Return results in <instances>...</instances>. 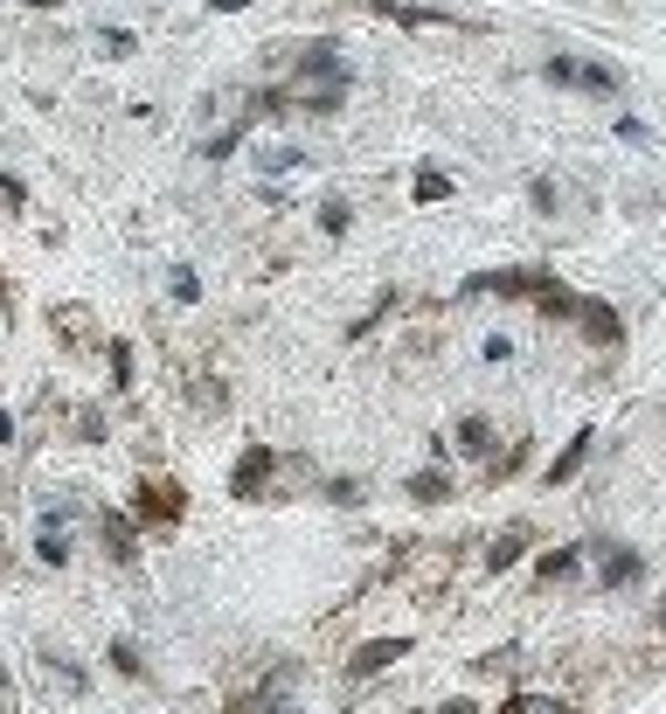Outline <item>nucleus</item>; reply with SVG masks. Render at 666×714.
<instances>
[{
  "instance_id": "1",
  "label": "nucleus",
  "mask_w": 666,
  "mask_h": 714,
  "mask_svg": "<svg viewBox=\"0 0 666 714\" xmlns=\"http://www.w3.org/2000/svg\"><path fill=\"white\" fill-rule=\"evenodd\" d=\"M125 514H133L139 527H160V535H167V527L188 520V493H181V479H167V472H139Z\"/></svg>"
},
{
  "instance_id": "2",
  "label": "nucleus",
  "mask_w": 666,
  "mask_h": 714,
  "mask_svg": "<svg viewBox=\"0 0 666 714\" xmlns=\"http://www.w3.org/2000/svg\"><path fill=\"white\" fill-rule=\"evenodd\" d=\"M542 76L555 91H583V97H625V70L618 63H576V56H549Z\"/></svg>"
},
{
  "instance_id": "3",
  "label": "nucleus",
  "mask_w": 666,
  "mask_h": 714,
  "mask_svg": "<svg viewBox=\"0 0 666 714\" xmlns=\"http://www.w3.org/2000/svg\"><path fill=\"white\" fill-rule=\"evenodd\" d=\"M91 520H97V548H105L118 569H133V562H139L146 527H139L133 514H125V507H91Z\"/></svg>"
},
{
  "instance_id": "4",
  "label": "nucleus",
  "mask_w": 666,
  "mask_h": 714,
  "mask_svg": "<svg viewBox=\"0 0 666 714\" xmlns=\"http://www.w3.org/2000/svg\"><path fill=\"white\" fill-rule=\"evenodd\" d=\"M597 555V590H638L646 583V555L625 548V541H583Z\"/></svg>"
},
{
  "instance_id": "5",
  "label": "nucleus",
  "mask_w": 666,
  "mask_h": 714,
  "mask_svg": "<svg viewBox=\"0 0 666 714\" xmlns=\"http://www.w3.org/2000/svg\"><path fill=\"white\" fill-rule=\"evenodd\" d=\"M229 493H237V499H278V452H271V444H250V452L237 458Z\"/></svg>"
},
{
  "instance_id": "6",
  "label": "nucleus",
  "mask_w": 666,
  "mask_h": 714,
  "mask_svg": "<svg viewBox=\"0 0 666 714\" xmlns=\"http://www.w3.org/2000/svg\"><path fill=\"white\" fill-rule=\"evenodd\" d=\"M396 659H409V639H403V631H389V639H362V645L347 652L341 673H347V686H368L375 673H389Z\"/></svg>"
},
{
  "instance_id": "7",
  "label": "nucleus",
  "mask_w": 666,
  "mask_h": 714,
  "mask_svg": "<svg viewBox=\"0 0 666 714\" xmlns=\"http://www.w3.org/2000/svg\"><path fill=\"white\" fill-rule=\"evenodd\" d=\"M570 327H576L583 340H591V348H618V340H625V320H618V306H604V299H576Z\"/></svg>"
},
{
  "instance_id": "8",
  "label": "nucleus",
  "mask_w": 666,
  "mask_h": 714,
  "mask_svg": "<svg viewBox=\"0 0 666 714\" xmlns=\"http://www.w3.org/2000/svg\"><path fill=\"white\" fill-rule=\"evenodd\" d=\"M292 84H354V70H347V56H341L333 42H305Z\"/></svg>"
},
{
  "instance_id": "9",
  "label": "nucleus",
  "mask_w": 666,
  "mask_h": 714,
  "mask_svg": "<svg viewBox=\"0 0 666 714\" xmlns=\"http://www.w3.org/2000/svg\"><path fill=\"white\" fill-rule=\"evenodd\" d=\"M451 444H458V458H472V465H486V458H493L500 452V431H493V416H458L451 423Z\"/></svg>"
},
{
  "instance_id": "10",
  "label": "nucleus",
  "mask_w": 666,
  "mask_h": 714,
  "mask_svg": "<svg viewBox=\"0 0 666 714\" xmlns=\"http://www.w3.org/2000/svg\"><path fill=\"white\" fill-rule=\"evenodd\" d=\"M583 562H591V548H583V541H570V548H549L542 562H534V583H542V590H555V583H576V576H583Z\"/></svg>"
},
{
  "instance_id": "11",
  "label": "nucleus",
  "mask_w": 666,
  "mask_h": 714,
  "mask_svg": "<svg viewBox=\"0 0 666 714\" xmlns=\"http://www.w3.org/2000/svg\"><path fill=\"white\" fill-rule=\"evenodd\" d=\"M70 555H76V541H70V520H49V514H35V562H42V569H70Z\"/></svg>"
},
{
  "instance_id": "12",
  "label": "nucleus",
  "mask_w": 666,
  "mask_h": 714,
  "mask_svg": "<svg viewBox=\"0 0 666 714\" xmlns=\"http://www.w3.org/2000/svg\"><path fill=\"white\" fill-rule=\"evenodd\" d=\"M292 686H299V659H285L271 680H258V686H243L237 694V707H285L292 701Z\"/></svg>"
},
{
  "instance_id": "13",
  "label": "nucleus",
  "mask_w": 666,
  "mask_h": 714,
  "mask_svg": "<svg viewBox=\"0 0 666 714\" xmlns=\"http://www.w3.org/2000/svg\"><path fill=\"white\" fill-rule=\"evenodd\" d=\"M403 493H409V507H445V499H451L458 486H451V472H445V458H438V465L409 472V479H403Z\"/></svg>"
},
{
  "instance_id": "14",
  "label": "nucleus",
  "mask_w": 666,
  "mask_h": 714,
  "mask_svg": "<svg viewBox=\"0 0 666 714\" xmlns=\"http://www.w3.org/2000/svg\"><path fill=\"white\" fill-rule=\"evenodd\" d=\"M528 548H534V535H528V527H507V535H493V541H486L479 569H486V576H507V569H514Z\"/></svg>"
},
{
  "instance_id": "15",
  "label": "nucleus",
  "mask_w": 666,
  "mask_h": 714,
  "mask_svg": "<svg viewBox=\"0 0 666 714\" xmlns=\"http://www.w3.org/2000/svg\"><path fill=\"white\" fill-rule=\"evenodd\" d=\"M591 444H597V431H576L570 444H562V458L549 465V486H570V479H576V472H583V465H591Z\"/></svg>"
},
{
  "instance_id": "16",
  "label": "nucleus",
  "mask_w": 666,
  "mask_h": 714,
  "mask_svg": "<svg viewBox=\"0 0 666 714\" xmlns=\"http://www.w3.org/2000/svg\"><path fill=\"white\" fill-rule=\"evenodd\" d=\"M313 223H320V236H333V244H341V236L354 229V201H347V195H326V201L313 208Z\"/></svg>"
},
{
  "instance_id": "17",
  "label": "nucleus",
  "mask_w": 666,
  "mask_h": 714,
  "mask_svg": "<svg viewBox=\"0 0 666 714\" xmlns=\"http://www.w3.org/2000/svg\"><path fill=\"white\" fill-rule=\"evenodd\" d=\"M105 659H112V673H118V680H146V652H139L133 639H112V645H105Z\"/></svg>"
},
{
  "instance_id": "18",
  "label": "nucleus",
  "mask_w": 666,
  "mask_h": 714,
  "mask_svg": "<svg viewBox=\"0 0 666 714\" xmlns=\"http://www.w3.org/2000/svg\"><path fill=\"white\" fill-rule=\"evenodd\" d=\"M70 431H76V444H105V437H112V431H105V410H97V403L76 410V416H70Z\"/></svg>"
},
{
  "instance_id": "19",
  "label": "nucleus",
  "mask_w": 666,
  "mask_h": 714,
  "mask_svg": "<svg viewBox=\"0 0 666 714\" xmlns=\"http://www.w3.org/2000/svg\"><path fill=\"white\" fill-rule=\"evenodd\" d=\"M409 195H417V201H451V174H438V167H417V180H409Z\"/></svg>"
},
{
  "instance_id": "20",
  "label": "nucleus",
  "mask_w": 666,
  "mask_h": 714,
  "mask_svg": "<svg viewBox=\"0 0 666 714\" xmlns=\"http://www.w3.org/2000/svg\"><path fill=\"white\" fill-rule=\"evenodd\" d=\"M112 395H133V340H112Z\"/></svg>"
},
{
  "instance_id": "21",
  "label": "nucleus",
  "mask_w": 666,
  "mask_h": 714,
  "mask_svg": "<svg viewBox=\"0 0 666 714\" xmlns=\"http://www.w3.org/2000/svg\"><path fill=\"white\" fill-rule=\"evenodd\" d=\"M292 167H305L299 146H264V153H258V174H292Z\"/></svg>"
},
{
  "instance_id": "22",
  "label": "nucleus",
  "mask_w": 666,
  "mask_h": 714,
  "mask_svg": "<svg viewBox=\"0 0 666 714\" xmlns=\"http://www.w3.org/2000/svg\"><path fill=\"white\" fill-rule=\"evenodd\" d=\"M528 201H534V216H555V208H562V188H555L549 174H534V180H528Z\"/></svg>"
},
{
  "instance_id": "23",
  "label": "nucleus",
  "mask_w": 666,
  "mask_h": 714,
  "mask_svg": "<svg viewBox=\"0 0 666 714\" xmlns=\"http://www.w3.org/2000/svg\"><path fill=\"white\" fill-rule=\"evenodd\" d=\"M42 666H49V673H56L63 686H76V694H91V673H84V666H70V659H63V652H42Z\"/></svg>"
},
{
  "instance_id": "24",
  "label": "nucleus",
  "mask_w": 666,
  "mask_h": 714,
  "mask_svg": "<svg viewBox=\"0 0 666 714\" xmlns=\"http://www.w3.org/2000/svg\"><path fill=\"white\" fill-rule=\"evenodd\" d=\"M326 499H333V507H362V499H368V486L341 472V479H326Z\"/></svg>"
},
{
  "instance_id": "25",
  "label": "nucleus",
  "mask_w": 666,
  "mask_h": 714,
  "mask_svg": "<svg viewBox=\"0 0 666 714\" xmlns=\"http://www.w3.org/2000/svg\"><path fill=\"white\" fill-rule=\"evenodd\" d=\"M389 306H396V292H382V299H375V306L362 312V320H354V327H347V340H368V333L382 327V312H389Z\"/></svg>"
},
{
  "instance_id": "26",
  "label": "nucleus",
  "mask_w": 666,
  "mask_h": 714,
  "mask_svg": "<svg viewBox=\"0 0 666 714\" xmlns=\"http://www.w3.org/2000/svg\"><path fill=\"white\" fill-rule=\"evenodd\" d=\"M97 42H105V56H139V35L133 29H97Z\"/></svg>"
},
{
  "instance_id": "27",
  "label": "nucleus",
  "mask_w": 666,
  "mask_h": 714,
  "mask_svg": "<svg viewBox=\"0 0 666 714\" xmlns=\"http://www.w3.org/2000/svg\"><path fill=\"white\" fill-rule=\"evenodd\" d=\"M167 292H174V306H195V299H201V278H195V271H174Z\"/></svg>"
},
{
  "instance_id": "28",
  "label": "nucleus",
  "mask_w": 666,
  "mask_h": 714,
  "mask_svg": "<svg viewBox=\"0 0 666 714\" xmlns=\"http://www.w3.org/2000/svg\"><path fill=\"white\" fill-rule=\"evenodd\" d=\"M0 208H29V180L21 174H0Z\"/></svg>"
},
{
  "instance_id": "29",
  "label": "nucleus",
  "mask_w": 666,
  "mask_h": 714,
  "mask_svg": "<svg viewBox=\"0 0 666 714\" xmlns=\"http://www.w3.org/2000/svg\"><path fill=\"white\" fill-rule=\"evenodd\" d=\"M618 139H625V146H646V139H653V132H646V125H638V118L625 112V118H618Z\"/></svg>"
},
{
  "instance_id": "30",
  "label": "nucleus",
  "mask_w": 666,
  "mask_h": 714,
  "mask_svg": "<svg viewBox=\"0 0 666 714\" xmlns=\"http://www.w3.org/2000/svg\"><path fill=\"white\" fill-rule=\"evenodd\" d=\"M486 361H514V340H507V333H486Z\"/></svg>"
},
{
  "instance_id": "31",
  "label": "nucleus",
  "mask_w": 666,
  "mask_h": 714,
  "mask_svg": "<svg viewBox=\"0 0 666 714\" xmlns=\"http://www.w3.org/2000/svg\"><path fill=\"white\" fill-rule=\"evenodd\" d=\"M0 444H21V416L14 410H0Z\"/></svg>"
},
{
  "instance_id": "32",
  "label": "nucleus",
  "mask_w": 666,
  "mask_h": 714,
  "mask_svg": "<svg viewBox=\"0 0 666 714\" xmlns=\"http://www.w3.org/2000/svg\"><path fill=\"white\" fill-rule=\"evenodd\" d=\"M653 631H659V639H666V603H659V611H653Z\"/></svg>"
},
{
  "instance_id": "33",
  "label": "nucleus",
  "mask_w": 666,
  "mask_h": 714,
  "mask_svg": "<svg viewBox=\"0 0 666 714\" xmlns=\"http://www.w3.org/2000/svg\"><path fill=\"white\" fill-rule=\"evenodd\" d=\"M14 694V680H8V666H0V701H8Z\"/></svg>"
}]
</instances>
